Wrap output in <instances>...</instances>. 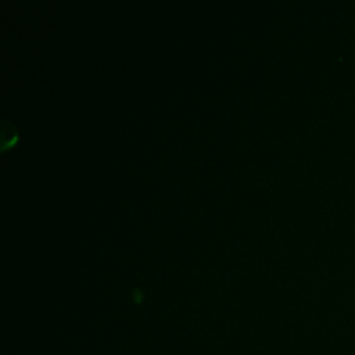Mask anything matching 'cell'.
I'll use <instances>...</instances> for the list:
<instances>
[]
</instances>
